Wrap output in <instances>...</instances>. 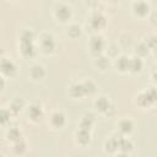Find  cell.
<instances>
[{"mask_svg": "<svg viewBox=\"0 0 157 157\" xmlns=\"http://www.w3.org/2000/svg\"><path fill=\"white\" fill-rule=\"evenodd\" d=\"M96 107H97L99 110H102V112L108 110V109H109V102H108V99H107L105 97H101V98H98V99L96 101Z\"/></svg>", "mask_w": 157, "mask_h": 157, "instance_id": "7c38bea8", "label": "cell"}, {"mask_svg": "<svg viewBox=\"0 0 157 157\" xmlns=\"http://www.w3.org/2000/svg\"><path fill=\"white\" fill-rule=\"evenodd\" d=\"M82 86H83V90H85V93L86 94L87 93H93L94 90H96V86H94V83L92 81H86Z\"/></svg>", "mask_w": 157, "mask_h": 157, "instance_id": "d6986e66", "label": "cell"}, {"mask_svg": "<svg viewBox=\"0 0 157 157\" xmlns=\"http://www.w3.org/2000/svg\"><path fill=\"white\" fill-rule=\"evenodd\" d=\"M21 52L26 56H32L34 54V47H33L32 42H22Z\"/></svg>", "mask_w": 157, "mask_h": 157, "instance_id": "5b68a950", "label": "cell"}, {"mask_svg": "<svg viewBox=\"0 0 157 157\" xmlns=\"http://www.w3.org/2000/svg\"><path fill=\"white\" fill-rule=\"evenodd\" d=\"M92 123H93V119H92L91 115H90V117H85L83 120L81 121V129H87V130H88V129L91 128Z\"/></svg>", "mask_w": 157, "mask_h": 157, "instance_id": "ffe728a7", "label": "cell"}, {"mask_svg": "<svg viewBox=\"0 0 157 157\" xmlns=\"http://www.w3.org/2000/svg\"><path fill=\"white\" fill-rule=\"evenodd\" d=\"M56 17L58 18H60L61 21H65V20H67L69 17H70V15H71V11H70V9L67 7V6H65V5H60V6H58L56 7Z\"/></svg>", "mask_w": 157, "mask_h": 157, "instance_id": "6da1fadb", "label": "cell"}, {"mask_svg": "<svg viewBox=\"0 0 157 157\" xmlns=\"http://www.w3.org/2000/svg\"><path fill=\"white\" fill-rule=\"evenodd\" d=\"M54 45H55L54 44V40H53V38L50 36H45L43 38V40H42V48L44 49V52H47V53L52 52L54 49Z\"/></svg>", "mask_w": 157, "mask_h": 157, "instance_id": "8992f818", "label": "cell"}, {"mask_svg": "<svg viewBox=\"0 0 157 157\" xmlns=\"http://www.w3.org/2000/svg\"><path fill=\"white\" fill-rule=\"evenodd\" d=\"M97 65H98L99 67L104 69V67L108 65V60H107L105 58H99V59H98V61H97Z\"/></svg>", "mask_w": 157, "mask_h": 157, "instance_id": "484cf974", "label": "cell"}, {"mask_svg": "<svg viewBox=\"0 0 157 157\" xmlns=\"http://www.w3.org/2000/svg\"><path fill=\"white\" fill-rule=\"evenodd\" d=\"M7 136L10 140H18L20 139V131L17 129H11L7 134Z\"/></svg>", "mask_w": 157, "mask_h": 157, "instance_id": "cb8c5ba5", "label": "cell"}, {"mask_svg": "<svg viewBox=\"0 0 157 157\" xmlns=\"http://www.w3.org/2000/svg\"><path fill=\"white\" fill-rule=\"evenodd\" d=\"M153 78H155V81H157V70L153 72Z\"/></svg>", "mask_w": 157, "mask_h": 157, "instance_id": "f546056e", "label": "cell"}, {"mask_svg": "<svg viewBox=\"0 0 157 157\" xmlns=\"http://www.w3.org/2000/svg\"><path fill=\"white\" fill-rule=\"evenodd\" d=\"M31 75H32V77L33 78H42L43 76H44V69L42 67V66H33L32 67V70H31Z\"/></svg>", "mask_w": 157, "mask_h": 157, "instance_id": "5bb4252c", "label": "cell"}, {"mask_svg": "<svg viewBox=\"0 0 157 157\" xmlns=\"http://www.w3.org/2000/svg\"><path fill=\"white\" fill-rule=\"evenodd\" d=\"M71 94L74 97H81V96L86 94L85 93V90H83V86L82 85H74L71 87Z\"/></svg>", "mask_w": 157, "mask_h": 157, "instance_id": "9a60e30c", "label": "cell"}, {"mask_svg": "<svg viewBox=\"0 0 157 157\" xmlns=\"http://www.w3.org/2000/svg\"><path fill=\"white\" fill-rule=\"evenodd\" d=\"M1 70H2V72L6 74V75H13L15 71H16V66L13 65L12 61L4 59V60L1 61Z\"/></svg>", "mask_w": 157, "mask_h": 157, "instance_id": "7a4b0ae2", "label": "cell"}, {"mask_svg": "<svg viewBox=\"0 0 157 157\" xmlns=\"http://www.w3.org/2000/svg\"><path fill=\"white\" fill-rule=\"evenodd\" d=\"M147 50H148V45H145V44H141V45H139V48H137V53H140V54H146L147 53Z\"/></svg>", "mask_w": 157, "mask_h": 157, "instance_id": "4316f807", "label": "cell"}, {"mask_svg": "<svg viewBox=\"0 0 157 157\" xmlns=\"http://www.w3.org/2000/svg\"><path fill=\"white\" fill-rule=\"evenodd\" d=\"M152 102H153V99L151 98V94H150L148 91L139 96V103H140L141 105H150Z\"/></svg>", "mask_w": 157, "mask_h": 157, "instance_id": "8fae6325", "label": "cell"}, {"mask_svg": "<svg viewBox=\"0 0 157 157\" xmlns=\"http://www.w3.org/2000/svg\"><path fill=\"white\" fill-rule=\"evenodd\" d=\"M119 147V141H117L115 139H110L107 141L105 144V150L109 151V152H113L114 150H117Z\"/></svg>", "mask_w": 157, "mask_h": 157, "instance_id": "e0dca14e", "label": "cell"}, {"mask_svg": "<svg viewBox=\"0 0 157 157\" xmlns=\"http://www.w3.org/2000/svg\"><path fill=\"white\" fill-rule=\"evenodd\" d=\"M21 107H22V101H21V99H16V101L12 103V105H11V108H12V110H13L15 113H17V112L21 109Z\"/></svg>", "mask_w": 157, "mask_h": 157, "instance_id": "d4e9b609", "label": "cell"}, {"mask_svg": "<svg viewBox=\"0 0 157 157\" xmlns=\"http://www.w3.org/2000/svg\"><path fill=\"white\" fill-rule=\"evenodd\" d=\"M80 33H81V28H80V26H77V25H72V26L69 28V34H70L71 37H78Z\"/></svg>", "mask_w": 157, "mask_h": 157, "instance_id": "44dd1931", "label": "cell"}, {"mask_svg": "<svg viewBox=\"0 0 157 157\" xmlns=\"http://www.w3.org/2000/svg\"><path fill=\"white\" fill-rule=\"evenodd\" d=\"M103 47H104V42H103V39L101 37H93L91 39V49L94 53L101 52L103 49Z\"/></svg>", "mask_w": 157, "mask_h": 157, "instance_id": "277c9868", "label": "cell"}, {"mask_svg": "<svg viewBox=\"0 0 157 157\" xmlns=\"http://www.w3.org/2000/svg\"><path fill=\"white\" fill-rule=\"evenodd\" d=\"M77 140L80 144H87L90 141V132L87 129H81L78 132H77Z\"/></svg>", "mask_w": 157, "mask_h": 157, "instance_id": "30bf717a", "label": "cell"}, {"mask_svg": "<svg viewBox=\"0 0 157 157\" xmlns=\"http://www.w3.org/2000/svg\"><path fill=\"white\" fill-rule=\"evenodd\" d=\"M104 23H105V20H104V17H103L102 15H99V13L93 15L92 18H91V26H92L93 28H96V29H99L101 27H103Z\"/></svg>", "mask_w": 157, "mask_h": 157, "instance_id": "3957f363", "label": "cell"}, {"mask_svg": "<svg viewBox=\"0 0 157 157\" xmlns=\"http://www.w3.org/2000/svg\"><path fill=\"white\" fill-rule=\"evenodd\" d=\"M52 123H53L54 126L60 128V126H63L64 123H65V117H64L61 113H55V114H53V117H52Z\"/></svg>", "mask_w": 157, "mask_h": 157, "instance_id": "ba28073f", "label": "cell"}, {"mask_svg": "<svg viewBox=\"0 0 157 157\" xmlns=\"http://www.w3.org/2000/svg\"><path fill=\"white\" fill-rule=\"evenodd\" d=\"M9 117H10V114H9L6 110H2V112H1V121H2V123H5Z\"/></svg>", "mask_w": 157, "mask_h": 157, "instance_id": "f1b7e54d", "label": "cell"}, {"mask_svg": "<svg viewBox=\"0 0 157 157\" xmlns=\"http://www.w3.org/2000/svg\"><path fill=\"white\" fill-rule=\"evenodd\" d=\"M28 114H29V117H31L32 119L37 120V119H40V117H42V110H40L39 107L32 105V107L29 108V110H28Z\"/></svg>", "mask_w": 157, "mask_h": 157, "instance_id": "4fadbf2b", "label": "cell"}, {"mask_svg": "<svg viewBox=\"0 0 157 157\" xmlns=\"http://www.w3.org/2000/svg\"><path fill=\"white\" fill-rule=\"evenodd\" d=\"M141 67H142V63H141L140 59H137V58H132V59L129 60V69H130L131 71H134V72L140 71Z\"/></svg>", "mask_w": 157, "mask_h": 157, "instance_id": "9c48e42d", "label": "cell"}, {"mask_svg": "<svg viewBox=\"0 0 157 157\" xmlns=\"http://www.w3.org/2000/svg\"><path fill=\"white\" fill-rule=\"evenodd\" d=\"M119 147L121 148V150H124V151H130L131 150V147H132V145H131V142L130 141H128V140H120L119 141Z\"/></svg>", "mask_w": 157, "mask_h": 157, "instance_id": "7402d4cb", "label": "cell"}, {"mask_svg": "<svg viewBox=\"0 0 157 157\" xmlns=\"http://www.w3.org/2000/svg\"><path fill=\"white\" fill-rule=\"evenodd\" d=\"M148 47H152V48H156V49H157V38H155V37L150 38V40H148Z\"/></svg>", "mask_w": 157, "mask_h": 157, "instance_id": "83f0119b", "label": "cell"}, {"mask_svg": "<svg viewBox=\"0 0 157 157\" xmlns=\"http://www.w3.org/2000/svg\"><path fill=\"white\" fill-rule=\"evenodd\" d=\"M119 128H120V130L123 131V132H130L131 130H132V123L130 121V120H123V121H120V124H119Z\"/></svg>", "mask_w": 157, "mask_h": 157, "instance_id": "2e32d148", "label": "cell"}, {"mask_svg": "<svg viewBox=\"0 0 157 157\" xmlns=\"http://www.w3.org/2000/svg\"><path fill=\"white\" fill-rule=\"evenodd\" d=\"M32 39H33V34L29 31H25L21 36V42H32Z\"/></svg>", "mask_w": 157, "mask_h": 157, "instance_id": "603a6c76", "label": "cell"}, {"mask_svg": "<svg viewBox=\"0 0 157 157\" xmlns=\"http://www.w3.org/2000/svg\"><path fill=\"white\" fill-rule=\"evenodd\" d=\"M117 66L120 69V70H126V69H129V60L125 58V56H121L118 61H117Z\"/></svg>", "mask_w": 157, "mask_h": 157, "instance_id": "ac0fdd59", "label": "cell"}, {"mask_svg": "<svg viewBox=\"0 0 157 157\" xmlns=\"http://www.w3.org/2000/svg\"><path fill=\"white\" fill-rule=\"evenodd\" d=\"M134 10H135V12H136L137 15L144 16V15H146V13L148 12V5H147L146 2L139 1V2H136V4L134 5Z\"/></svg>", "mask_w": 157, "mask_h": 157, "instance_id": "52a82bcc", "label": "cell"}]
</instances>
